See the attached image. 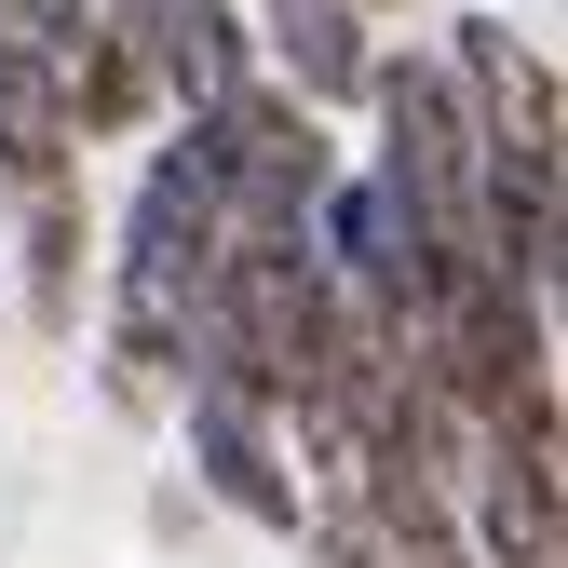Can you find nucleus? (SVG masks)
Here are the masks:
<instances>
[{
    "label": "nucleus",
    "mask_w": 568,
    "mask_h": 568,
    "mask_svg": "<svg viewBox=\"0 0 568 568\" xmlns=\"http://www.w3.org/2000/svg\"><path fill=\"white\" fill-rule=\"evenodd\" d=\"M366 109H379V190L406 203L434 244H487L474 231V203H487V176H474V109H460V82H447V54H379L366 68Z\"/></svg>",
    "instance_id": "f257e3e1"
},
{
    "label": "nucleus",
    "mask_w": 568,
    "mask_h": 568,
    "mask_svg": "<svg viewBox=\"0 0 568 568\" xmlns=\"http://www.w3.org/2000/svg\"><path fill=\"white\" fill-rule=\"evenodd\" d=\"M203 135H217V231H244V244L312 231V203L338 176V135L284 95V82H244L231 109H203Z\"/></svg>",
    "instance_id": "f03ea898"
},
{
    "label": "nucleus",
    "mask_w": 568,
    "mask_h": 568,
    "mask_svg": "<svg viewBox=\"0 0 568 568\" xmlns=\"http://www.w3.org/2000/svg\"><path fill=\"white\" fill-rule=\"evenodd\" d=\"M176 434H190V474H203V501L271 528V541H298L312 528V487H298V447H284V419L231 379H190L176 393Z\"/></svg>",
    "instance_id": "7ed1b4c3"
},
{
    "label": "nucleus",
    "mask_w": 568,
    "mask_h": 568,
    "mask_svg": "<svg viewBox=\"0 0 568 568\" xmlns=\"http://www.w3.org/2000/svg\"><path fill=\"white\" fill-rule=\"evenodd\" d=\"M122 14H135V41H150L163 122H203V109H231V95L257 82V41H244L231 0H122Z\"/></svg>",
    "instance_id": "20e7f679"
},
{
    "label": "nucleus",
    "mask_w": 568,
    "mask_h": 568,
    "mask_svg": "<svg viewBox=\"0 0 568 568\" xmlns=\"http://www.w3.org/2000/svg\"><path fill=\"white\" fill-rule=\"evenodd\" d=\"M257 41H271V82L298 95L312 122L366 109V68H379V41H366V14H352V0H257Z\"/></svg>",
    "instance_id": "39448f33"
},
{
    "label": "nucleus",
    "mask_w": 568,
    "mask_h": 568,
    "mask_svg": "<svg viewBox=\"0 0 568 568\" xmlns=\"http://www.w3.org/2000/svg\"><path fill=\"white\" fill-rule=\"evenodd\" d=\"M14 284H28L41 338H82V298H95V203H82V176L14 190Z\"/></svg>",
    "instance_id": "423d86ee"
},
{
    "label": "nucleus",
    "mask_w": 568,
    "mask_h": 568,
    "mask_svg": "<svg viewBox=\"0 0 568 568\" xmlns=\"http://www.w3.org/2000/svg\"><path fill=\"white\" fill-rule=\"evenodd\" d=\"M298 555H312V568H379L366 515H312V528H298Z\"/></svg>",
    "instance_id": "0eeeda50"
},
{
    "label": "nucleus",
    "mask_w": 568,
    "mask_h": 568,
    "mask_svg": "<svg viewBox=\"0 0 568 568\" xmlns=\"http://www.w3.org/2000/svg\"><path fill=\"white\" fill-rule=\"evenodd\" d=\"M352 14H393V0H352Z\"/></svg>",
    "instance_id": "6e6552de"
}]
</instances>
